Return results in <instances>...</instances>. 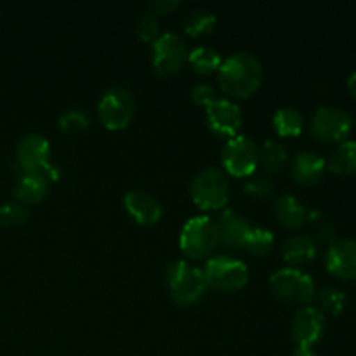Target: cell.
<instances>
[{
	"label": "cell",
	"instance_id": "cell-1",
	"mask_svg": "<svg viewBox=\"0 0 356 356\" xmlns=\"http://www.w3.org/2000/svg\"><path fill=\"white\" fill-rule=\"evenodd\" d=\"M263 65L250 52H235L218 70V82L222 92L233 99H247L263 83Z\"/></svg>",
	"mask_w": 356,
	"mask_h": 356
},
{
	"label": "cell",
	"instance_id": "cell-2",
	"mask_svg": "<svg viewBox=\"0 0 356 356\" xmlns=\"http://www.w3.org/2000/svg\"><path fill=\"white\" fill-rule=\"evenodd\" d=\"M165 282L167 287H169L170 298L179 306L195 305L207 289L204 271L183 259L174 261L172 264H169Z\"/></svg>",
	"mask_w": 356,
	"mask_h": 356
},
{
	"label": "cell",
	"instance_id": "cell-3",
	"mask_svg": "<svg viewBox=\"0 0 356 356\" xmlns=\"http://www.w3.org/2000/svg\"><path fill=\"white\" fill-rule=\"evenodd\" d=\"M191 198L202 211H221L229 202V181L218 167H205L191 179Z\"/></svg>",
	"mask_w": 356,
	"mask_h": 356
},
{
	"label": "cell",
	"instance_id": "cell-4",
	"mask_svg": "<svg viewBox=\"0 0 356 356\" xmlns=\"http://www.w3.org/2000/svg\"><path fill=\"white\" fill-rule=\"evenodd\" d=\"M270 289L278 301L291 306H309L315 299V282L299 268H282L270 277Z\"/></svg>",
	"mask_w": 356,
	"mask_h": 356
},
{
	"label": "cell",
	"instance_id": "cell-5",
	"mask_svg": "<svg viewBox=\"0 0 356 356\" xmlns=\"http://www.w3.org/2000/svg\"><path fill=\"white\" fill-rule=\"evenodd\" d=\"M218 245L219 238L216 222L207 216H197V218L188 219L186 225L181 229L179 249L188 259H207Z\"/></svg>",
	"mask_w": 356,
	"mask_h": 356
},
{
	"label": "cell",
	"instance_id": "cell-6",
	"mask_svg": "<svg viewBox=\"0 0 356 356\" xmlns=\"http://www.w3.org/2000/svg\"><path fill=\"white\" fill-rule=\"evenodd\" d=\"M204 277L207 287L219 292L242 291L249 282V268L233 256H216L205 263Z\"/></svg>",
	"mask_w": 356,
	"mask_h": 356
},
{
	"label": "cell",
	"instance_id": "cell-7",
	"mask_svg": "<svg viewBox=\"0 0 356 356\" xmlns=\"http://www.w3.org/2000/svg\"><path fill=\"white\" fill-rule=\"evenodd\" d=\"M136 115V99L131 89L117 86L108 89L97 104V117L108 131H122Z\"/></svg>",
	"mask_w": 356,
	"mask_h": 356
},
{
	"label": "cell",
	"instance_id": "cell-8",
	"mask_svg": "<svg viewBox=\"0 0 356 356\" xmlns=\"http://www.w3.org/2000/svg\"><path fill=\"white\" fill-rule=\"evenodd\" d=\"M221 163L229 176L247 179L259 167V146L247 136H233L222 146Z\"/></svg>",
	"mask_w": 356,
	"mask_h": 356
},
{
	"label": "cell",
	"instance_id": "cell-9",
	"mask_svg": "<svg viewBox=\"0 0 356 356\" xmlns=\"http://www.w3.org/2000/svg\"><path fill=\"white\" fill-rule=\"evenodd\" d=\"M188 45L177 33H163L152 45V65L156 75L172 76L188 63Z\"/></svg>",
	"mask_w": 356,
	"mask_h": 356
},
{
	"label": "cell",
	"instance_id": "cell-10",
	"mask_svg": "<svg viewBox=\"0 0 356 356\" xmlns=\"http://www.w3.org/2000/svg\"><path fill=\"white\" fill-rule=\"evenodd\" d=\"M313 136L320 143H343L353 129V118L344 108L322 106L312 117Z\"/></svg>",
	"mask_w": 356,
	"mask_h": 356
},
{
	"label": "cell",
	"instance_id": "cell-11",
	"mask_svg": "<svg viewBox=\"0 0 356 356\" xmlns=\"http://www.w3.org/2000/svg\"><path fill=\"white\" fill-rule=\"evenodd\" d=\"M51 145L47 138L37 132L23 136L16 148V165L19 167V174L24 172H45L51 162Z\"/></svg>",
	"mask_w": 356,
	"mask_h": 356
},
{
	"label": "cell",
	"instance_id": "cell-12",
	"mask_svg": "<svg viewBox=\"0 0 356 356\" xmlns=\"http://www.w3.org/2000/svg\"><path fill=\"white\" fill-rule=\"evenodd\" d=\"M325 332V315L316 306H302L291 322V337L296 346L313 348Z\"/></svg>",
	"mask_w": 356,
	"mask_h": 356
},
{
	"label": "cell",
	"instance_id": "cell-13",
	"mask_svg": "<svg viewBox=\"0 0 356 356\" xmlns=\"http://www.w3.org/2000/svg\"><path fill=\"white\" fill-rule=\"evenodd\" d=\"M325 268L334 278L356 280V240L337 238L327 247Z\"/></svg>",
	"mask_w": 356,
	"mask_h": 356
},
{
	"label": "cell",
	"instance_id": "cell-14",
	"mask_svg": "<svg viewBox=\"0 0 356 356\" xmlns=\"http://www.w3.org/2000/svg\"><path fill=\"white\" fill-rule=\"evenodd\" d=\"M205 115H207L209 127L218 136L233 138L242 127V110L235 101L228 97H219V99L216 97L214 103L205 108Z\"/></svg>",
	"mask_w": 356,
	"mask_h": 356
},
{
	"label": "cell",
	"instance_id": "cell-15",
	"mask_svg": "<svg viewBox=\"0 0 356 356\" xmlns=\"http://www.w3.org/2000/svg\"><path fill=\"white\" fill-rule=\"evenodd\" d=\"M124 207L138 225L153 226L162 219L163 207L152 193L145 190H131L124 197Z\"/></svg>",
	"mask_w": 356,
	"mask_h": 356
},
{
	"label": "cell",
	"instance_id": "cell-16",
	"mask_svg": "<svg viewBox=\"0 0 356 356\" xmlns=\"http://www.w3.org/2000/svg\"><path fill=\"white\" fill-rule=\"evenodd\" d=\"M214 222L216 229H218L219 243L229 247V249H242L245 245L250 229H252L249 219L235 211H222L218 221Z\"/></svg>",
	"mask_w": 356,
	"mask_h": 356
},
{
	"label": "cell",
	"instance_id": "cell-17",
	"mask_svg": "<svg viewBox=\"0 0 356 356\" xmlns=\"http://www.w3.org/2000/svg\"><path fill=\"white\" fill-rule=\"evenodd\" d=\"M327 170V162L323 156L316 155L313 152H302L296 155V159L292 160L291 165V174L292 179L296 181V184L299 186H315L320 181L323 179Z\"/></svg>",
	"mask_w": 356,
	"mask_h": 356
},
{
	"label": "cell",
	"instance_id": "cell-18",
	"mask_svg": "<svg viewBox=\"0 0 356 356\" xmlns=\"http://www.w3.org/2000/svg\"><path fill=\"white\" fill-rule=\"evenodd\" d=\"M318 256V243L309 235L289 236L282 245V257L291 268L308 266Z\"/></svg>",
	"mask_w": 356,
	"mask_h": 356
},
{
	"label": "cell",
	"instance_id": "cell-19",
	"mask_svg": "<svg viewBox=\"0 0 356 356\" xmlns=\"http://www.w3.org/2000/svg\"><path fill=\"white\" fill-rule=\"evenodd\" d=\"M49 190V179L42 172H24L14 186V197L21 205L40 204Z\"/></svg>",
	"mask_w": 356,
	"mask_h": 356
},
{
	"label": "cell",
	"instance_id": "cell-20",
	"mask_svg": "<svg viewBox=\"0 0 356 356\" xmlns=\"http://www.w3.org/2000/svg\"><path fill=\"white\" fill-rule=\"evenodd\" d=\"M273 212L277 221L287 229H298L308 219V211L305 205L292 195H280L275 200Z\"/></svg>",
	"mask_w": 356,
	"mask_h": 356
},
{
	"label": "cell",
	"instance_id": "cell-21",
	"mask_svg": "<svg viewBox=\"0 0 356 356\" xmlns=\"http://www.w3.org/2000/svg\"><path fill=\"white\" fill-rule=\"evenodd\" d=\"M327 169L341 177L356 176V141L346 139L339 143L337 148L330 153Z\"/></svg>",
	"mask_w": 356,
	"mask_h": 356
},
{
	"label": "cell",
	"instance_id": "cell-22",
	"mask_svg": "<svg viewBox=\"0 0 356 356\" xmlns=\"http://www.w3.org/2000/svg\"><path fill=\"white\" fill-rule=\"evenodd\" d=\"M289 152L280 141L268 139L259 148V167L266 174H280L287 167Z\"/></svg>",
	"mask_w": 356,
	"mask_h": 356
},
{
	"label": "cell",
	"instance_id": "cell-23",
	"mask_svg": "<svg viewBox=\"0 0 356 356\" xmlns=\"http://www.w3.org/2000/svg\"><path fill=\"white\" fill-rule=\"evenodd\" d=\"M273 127L282 138H296L305 129V118L296 108L284 106L273 115Z\"/></svg>",
	"mask_w": 356,
	"mask_h": 356
},
{
	"label": "cell",
	"instance_id": "cell-24",
	"mask_svg": "<svg viewBox=\"0 0 356 356\" xmlns=\"http://www.w3.org/2000/svg\"><path fill=\"white\" fill-rule=\"evenodd\" d=\"M188 63L200 75H211V73L218 72L221 68L222 58L216 49L209 47V45H198L193 51H190Z\"/></svg>",
	"mask_w": 356,
	"mask_h": 356
},
{
	"label": "cell",
	"instance_id": "cell-25",
	"mask_svg": "<svg viewBox=\"0 0 356 356\" xmlns=\"http://www.w3.org/2000/svg\"><path fill=\"white\" fill-rule=\"evenodd\" d=\"M216 14L207 9H197L184 17V33L190 37H202L214 30L216 26Z\"/></svg>",
	"mask_w": 356,
	"mask_h": 356
},
{
	"label": "cell",
	"instance_id": "cell-26",
	"mask_svg": "<svg viewBox=\"0 0 356 356\" xmlns=\"http://www.w3.org/2000/svg\"><path fill=\"white\" fill-rule=\"evenodd\" d=\"M316 301H318V306H320L318 309L323 313V315L327 313V315L330 316H337L346 309L348 298L343 291H339V289L325 287L318 292Z\"/></svg>",
	"mask_w": 356,
	"mask_h": 356
},
{
	"label": "cell",
	"instance_id": "cell-27",
	"mask_svg": "<svg viewBox=\"0 0 356 356\" xmlns=\"http://www.w3.org/2000/svg\"><path fill=\"white\" fill-rule=\"evenodd\" d=\"M275 235L266 228H252L249 236L245 240L243 249L252 256H266L271 249H273Z\"/></svg>",
	"mask_w": 356,
	"mask_h": 356
},
{
	"label": "cell",
	"instance_id": "cell-28",
	"mask_svg": "<svg viewBox=\"0 0 356 356\" xmlns=\"http://www.w3.org/2000/svg\"><path fill=\"white\" fill-rule=\"evenodd\" d=\"M90 117L86 110L82 108H72V110H66L65 113L59 117V131L65 132V134H76V132H82L89 127Z\"/></svg>",
	"mask_w": 356,
	"mask_h": 356
},
{
	"label": "cell",
	"instance_id": "cell-29",
	"mask_svg": "<svg viewBox=\"0 0 356 356\" xmlns=\"http://www.w3.org/2000/svg\"><path fill=\"white\" fill-rule=\"evenodd\" d=\"M28 221V211L24 205L17 204H2L0 205V226L2 228H16Z\"/></svg>",
	"mask_w": 356,
	"mask_h": 356
},
{
	"label": "cell",
	"instance_id": "cell-30",
	"mask_svg": "<svg viewBox=\"0 0 356 356\" xmlns=\"http://www.w3.org/2000/svg\"><path fill=\"white\" fill-rule=\"evenodd\" d=\"M243 191H245L249 197L259 198V200H266V198H271L275 193V186L271 183L270 177L266 176H250L245 179V184H243Z\"/></svg>",
	"mask_w": 356,
	"mask_h": 356
},
{
	"label": "cell",
	"instance_id": "cell-31",
	"mask_svg": "<svg viewBox=\"0 0 356 356\" xmlns=\"http://www.w3.org/2000/svg\"><path fill=\"white\" fill-rule=\"evenodd\" d=\"M136 35L143 42H155L160 37L159 17L153 13H145L136 21Z\"/></svg>",
	"mask_w": 356,
	"mask_h": 356
},
{
	"label": "cell",
	"instance_id": "cell-32",
	"mask_svg": "<svg viewBox=\"0 0 356 356\" xmlns=\"http://www.w3.org/2000/svg\"><path fill=\"white\" fill-rule=\"evenodd\" d=\"M190 97L197 106L207 108L216 101V92L209 83H197V86L190 90Z\"/></svg>",
	"mask_w": 356,
	"mask_h": 356
},
{
	"label": "cell",
	"instance_id": "cell-33",
	"mask_svg": "<svg viewBox=\"0 0 356 356\" xmlns=\"http://www.w3.org/2000/svg\"><path fill=\"white\" fill-rule=\"evenodd\" d=\"M177 7H179V0H155L149 3V13H153L155 16H165Z\"/></svg>",
	"mask_w": 356,
	"mask_h": 356
},
{
	"label": "cell",
	"instance_id": "cell-34",
	"mask_svg": "<svg viewBox=\"0 0 356 356\" xmlns=\"http://www.w3.org/2000/svg\"><path fill=\"white\" fill-rule=\"evenodd\" d=\"M292 356H316L315 350L308 346H296L292 351Z\"/></svg>",
	"mask_w": 356,
	"mask_h": 356
},
{
	"label": "cell",
	"instance_id": "cell-35",
	"mask_svg": "<svg viewBox=\"0 0 356 356\" xmlns=\"http://www.w3.org/2000/svg\"><path fill=\"white\" fill-rule=\"evenodd\" d=\"M346 87H348V92H350V96L356 101V72H353L350 76H348Z\"/></svg>",
	"mask_w": 356,
	"mask_h": 356
}]
</instances>
